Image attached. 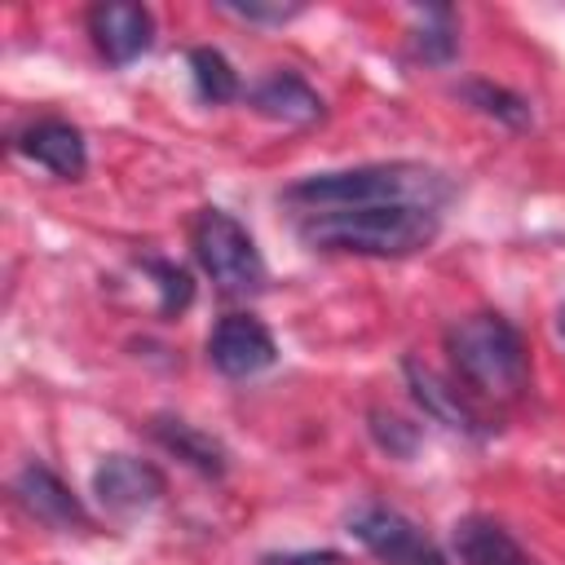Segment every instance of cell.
<instances>
[{
    "label": "cell",
    "mask_w": 565,
    "mask_h": 565,
    "mask_svg": "<svg viewBox=\"0 0 565 565\" xmlns=\"http://www.w3.org/2000/svg\"><path fill=\"white\" fill-rule=\"evenodd\" d=\"M371 433H375V441H380L384 450H393V455H411L415 441H419L415 424H406V419H397V415H388V411H371Z\"/></svg>",
    "instance_id": "ffe728a7"
},
{
    "label": "cell",
    "mask_w": 565,
    "mask_h": 565,
    "mask_svg": "<svg viewBox=\"0 0 565 565\" xmlns=\"http://www.w3.org/2000/svg\"><path fill=\"white\" fill-rule=\"evenodd\" d=\"M146 269L159 278V313H163V318L181 313V309L190 305V296H194L190 274H185L181 265H172V260H146Z\"/></svg>",
    "instance_id": "ac0fdd59"
},
{
    "label": "cell",
    "mask_w": 565,
    "mask_h": 565,
    "mask_svg": "<svg viewBox=\"0 0 565 565\" xmlns=\"http://www.w3.org/2000/svg\"><path fill=\"white\" fill-rule=\"evenodd\" d=\"M450 199V181L424 163H366L344 172H313L282 190V203L296 207V216L313 212H344V207H433Z\"/></svg>",
    "instance_id": "6da1fadb"
},
{
    "label": "cell",
    "mask_w": 565,
    "mask_h": 565,
    "mask_svg": "<svg viewBox=\"0 0 565 565\" xmlns=\"http://www.w3.org/2000/svg\"><path fill=\"white\" fill-rule=\"evenodd\" d=\"M190 71H194V88H199L203 102L221 106V102H234V97H238V75H234V66L225 62V53H216V49H194V53H190Z\"/></svg>",
    "instance_id": "9a60e30c"
},
{
    "label": "cell",
    "mask_w": 565,
    "mask_h": 565,
    "mask_svg": "<svg viewBox=\"0 0 565 565\" xmlns=\"http://www.w3.org/2000/svg\"><path fill=\"white\" fill-rule=\"evenodd\" d=\"M88 35L97 44V53L115 66H128L132 57H141L154 40V18L146 4H128V0H110L97 4L88 13Z\"/></svg>",
    "instance_id": "ba28073f"
},
{
    "label": "cell",
    "mask_w": 565,
    "mask_h": 565,
    "mask_svg": "<svg viewBox=\"0 0 565 565\" xmlns=\"http://www.w3.org/2000/svg\"><path fill=\"white\" fill-rule=\"evenodd\" d=\"M18 150L35 163H44L49 172L57 177H79L88 168V150H84V137L75 124L66 119H40L31 124L22 137H18Z\"/></svg>",
    "instance_id": "30bf717a"
},
{
    "label": "cell",
    "mask_w": 565,
    "mask_h": 565,
    "mask_svg": "<svg viewBox=\"0 0 565 565\" xmlns=\"http://www.w3.org/2000/svg\"><path fill=\"white\" fill-rule=\"evenodd\" d=\"M207 358L221 375L230 380H247V375H260L265 366H274L278 358V344L274 335L265 331V322H256L252 313H230L212 327L207 335Z\"/></svg>",
    "instance_id": "8992f818"
},
{
    "label": "cell",
    "mask_w": 565,
    "mask_h": 565,
    "mask_svg": "<svg viewBox=\"0 0 565 565\" xmlns=\"http://www.w3.org/2000/svg\"><path fill=\"white\" fill-rule=\"evenodd\" d=\"M194 256L203 274L225 291V296H252L265 287V260L252 243V234L221 207H203L190 230Z\"/></svg>",
    "instance_id": "277c9868"
},
{
    "label": "cell",
    "mask_w": 565,
    "mask_h": 565,
    "mask_svg": "<svg viewBox=\"0 0 565 565\" xmlns=\"http://www.w3.org/2000/svg\"><path fill=\"white\" fill-rule=\"evenodd\" d=\"M561 335H565V305H561Z\"/></svg>",
    "instance_id": "7402d4cb"
},
{
    "label": "cell",
    "mask_w": 565,
    "mask_h": 565,
    "mask_svg": "<svg viewBox=\"0 0 565 565\" xmlns=\"http://www.w3.org/2000/svg\"><path fill=\"white\" fill-rule=\"evenodd\" d=\"M349 534L384 565H446L441 547L415 521H406L402 512H393L384 503H362L349 516Z\"/></svg>",
    "instance_id": "5b68a950"
},
{
    "label": "cell",
    "mask_w": 565,
    "mask_h": 565,
    "mask_svg": "<svg viewBox=\"0 0 565 565\" xmlns=\"http://www.w3.org/2000/svg\"><path fill=\"white\" fill-rule=\"evenodd\" d=\"M300 238L313 252H349V256H415L441 230V212L433 207H344L296 216Z\"/></svg>",
    "instance_id": "7a4b0ae2"
},
{
    "label": "cell",
    "mask_w": 565,
    "mask_h": 565,
    "mask_svg": "<svg viewBox=\"0 0 565 565\" xmlns=\"http://www.w3.org/2000/svg\"><path fill=\"white\" fill-rule=\"evenodd\" d=\"M406 380H411L415 402H419L437 424H446V428H455V433H472V437H481V433H486V428H481V415L468 406V397H459V388H455V384H446L433 366H424V362L406 358Z\"/></svg>",
    "instance_id": "8fae6325"
},
{
    "label": "cell",
    "mask_w": 565,
    "mask_h": 565,
    "mask_svg": "<svg viewBox=\"0 0 565 565\" xmlns=\"http://www.w3.org/2000/svg\"><path fill=\"white\" fill-rule=\"evenodd\" d=\"M446 353L468 388L494 402H516L530 384V353L516 327L499 313H468L446 331Z\"/></svg>",
    "instance_id": "3957f363"
},
{
    "label": "cell",
    "mask_w": 565,
    "mask_h": 565,
    "mask_svg": "<svg viewBox=\"0 0 565 565\" xmlns=\"http://www.w3.org/2000/svg\"><path fill=\"white\" fill-rule=\"evenodd\" d=\"M13 494H18V503H22L35 521H44V525H53V530H88V525H93V516H88L84 503L71 494V486H66L57 472H49L44 463H26V468L18 472V481H13Z\"/></svg>",
    "instance_id": "9c48e42d"
},
{
    "label": "cell",
    "mask_w": 565,
    "mask_h": 565,
    "mask_svg": "<svg viewBox=\"0 0 565 565\" xmlns=\"http://www.w3.org/2000/svg\"><path fill=\"white\" fill-rule=\"evenodd\" d=\"M150 433L177 455V459H185L190 468H199L203 477H221L225 472V446L216 441V437H207V433H199L194 424H185V419H168V415H159L154 424H150Z\"/></svg>",
    "instance_id": "4fadbf2b"
},
{
    "label": "cell",
    "mask_w": 565,
    "mask_h": 565,
    "mask_svg": "<svg viewBox=\"0 0 565 565\" xmlns=\"http://www.w3.org/2000/svg\"><path fill=\"white\" fill-rule=\"evenodd\" d=\"M252 106L265 119H278V124H318L322 119V97L291 71H278V75L260 79L252 88Z\"/></svg>",
    "instance_id": "7c38bea8"
},
{
    "label": "cell",
    "mask_w": 565,
    "mask_h": 565,
    "mask_svg": "<svg viewBox=\"0 0 565 565\" xmlns=\"http://www.w3.org/2000/svg\"><path fill=\"white\" fill-rule=\"evenodd\" d=\"M163 486H168L163 472L154 463H146V459H132V455H110L93 472V494L102 499V508H110L119 516L154 508Z\"/></svg>",
    "instance_id": "52a82bcc"
},
{
    "label": "cell",
    "mask_w": 565,
    "mask_h": 565,
    "mask_svg": "<svg viewBox=\"0 0 565 565\" xmlns=\"http://www.w3.org/2000/svg\"><path fill=\"white\" fill-rule=\"evenodd\" d=\"M221 13H234L243 22H291L305 4H282V0H221Z\"/></svg>",
    "instance_id": "d6986e66"
},
{
    "label": "cell",
    "mask_w": 565,
    "mask_h": 565,
    "mask_svg": "<svg viewBox=\"0 0 565 565\" xmlns=\"http://www.w3.org/2000/svg\"><path fill=\"white\" fill-rule=\"evenodd\" d=\"M428 18H433V26L424 22L415 31V53L424 62H450L455 57V18H450V9H428Z\"/></svg>",
    "instance_id": "e0dca14e"
},
{
    "label": "cell",
    "mask_w": 565,
    "mask_h": 565,
    "mask_svg": "<svg viewBox=\"0 0 565 565\" xmlns=\"http://www.w3.org/2000/svg\"><path fill=\"white\" fill-rule=\"evenodd\" d=\"M463 97L472 106H481L486 115H494L499 124H508V128H525L530 124V102L516 97V93H508V88H499V84L472 79V84H463Z\"/></svg>",
    "instance_id": "2e32d148"
},
{
    "label": "cell",
    "mask_w": 565,
    "mask_h": 565,
    "mask_svg": "<svg viewBox=\"0 0 565 565\" xmlns=\"http://www.w3.org/2000/svg\"><path fill=\"white\" fill-rule=\"evenodd\" d=\"M260 565H344L340 552H287V556H265Z\"/></svg>",
    "instance_id": "44dd1931"
},
{
    "label": "cell",
    "mask_w": 565,
    "mask_h": 565,
    "mask_svg": "<svg viewBox=\"0 0 565 565\" xmlns=\"http://www.w3.org/2000/svg\"><path fill=\"white\" fill-rule=\"evenodd\" d=\"M455 547H459L463 565H530L525 552L508 539V530L494 521H481V516H468L455 525Z\"/></svg>",
    "instance_id": "5bb4252c"
}]
</instances>
